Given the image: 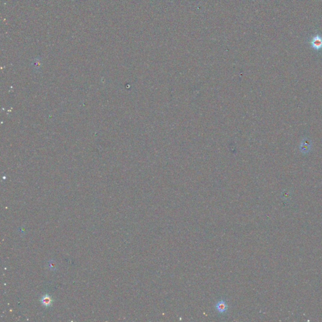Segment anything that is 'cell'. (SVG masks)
<instances>
[{
  "mask_svg": "<svg viewBox=\"0 0 322 322\" xmlns=\"http://www.w3.org/2000/svg\"><path fill=\"white\" fill-rule=\"evenodd\" d=\"M215 308L220 313H224L228 310L229 306L224 300H220L216 303Z\"/></svg>",
  "mask_w": 322,
  "mask_h": 322,
  "instance_id": "1",
  "label": "cell"
},
{
  "mask_svg": "<svg viewBox=\"0 0 322 322\" xmlns=\"http://www.w3.org/2000/svg\"><path fill=\"white\" fill-rule=\"evenodd\" d=\"M311 45L313 49L319 50L322 47V38L320 36H315L313 38Z\"/></svg>",
  "mask_w": 322,
  "mask_h": 322,
  "instance_id": "2",
  "label": "cell"
},
{
  "mask_svg": "<svg viewBox=\"0 0 322 322\" xmlns=\"http://www.w3.org/2000/svg\"><path fill=\"white\" fill-rule=\"evenodd\" d=\"M41 302L44 306H49L51 305L52 299L49 295H45L41 299Z\"/></svg>",
  "mask_w": 322,
  "mask_h": 322,
  "instance_id": "3",
  "label": "cell"
},
{
  "mask_svg": "<svg viewBox=\"0 0 322 322\" xmlns=\"http://www.w3.org/2000/svg\"><path fill=\"white\" fill-rule=\"evenodd\" d=\"M49 266H50V269H55V268H56V267H55V266H55V264L53 263V262H52V261H50V263H49Z\"/></svg>",
  "mask_w": 322,
  "mask_h": 322,
  "instance_id": "4",
  "label": "cell"
}]
</instances>
